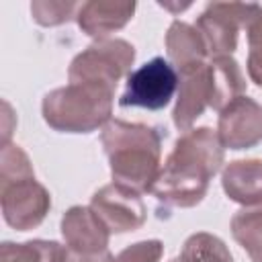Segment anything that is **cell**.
Returning a JSON list of instances; mask_svg holds the SVG:
<instances>
[{
    "mask_svg": "<svg viewBox=\"0 0 262 262\" xmlns=\"http://www.w3.org/2000/svg\"><path fill=\"white\" fill-rule=\"evenodd\" d=\"M225 162V147L211 127L184 131L151 186V194L166 207L190 209L199 205L213 176Z\"/></svg>",
    "mask_w": 262,
    "mask_h": 262,
    "instance_id": "obj_1",
    "label": "cell"
},
{
    "mask_svg": "<svg viewBox=\"0 0 262 262\" xmlns=\"http://www.w3.org/2000/svg\"><path fill=\"white\" fill-rule=\"evenodd\" d=\"M113 182L139 194L149 192L162 160V133L143 123L111 119L100 133Z\"/></svg>",
    "mask_w": 262,
    "mask_h": 262,
    "instance_id": "obj_2",
    "label": "cell"
},
{
    "mask_svg": "<svg viewBox=\"0 0 262 262\" xmlns=\"http://www.w3.org/2000/svg\"><path fill=\"white\" fill-rule=\"evenodd\" d=\"M115 88L94 82H70L43 96L45 123L59 133H92L113 115Z\"/></svg>",
    "mask_w": 262,
    "mask_h": 262,
    "instance_id": "obj_3",
    "label": "cell"
},
{
    "mask_svg": "<svg viewBox=\"0 0 262 262\" xmlns=\"http://www.w3.org/2000/svg\"><path fill=\"white\" fill-rule=\"evenodd\" d=\"M135 61V47L125 39H98L80 51L70 68V82H94L117 88L123 76H129Z\"/></svg>",
    "mask_w": 262,
    "mask_h": 262,
    "instance_id": "obj_4",
    "label": "cell"
},
{
    "mask_svg": "<svg viewBox=\"0 0 262 262\" xmlns=\"http://www.w3.org/2000/svg\"><path fill=\"white\" fill-rule=\"evenodd\" d=\"M262 4L256 2H211L199 14L194 27L201 33L209 57L231 55L237 47V35L254 20Z\"/></svg>",
    "mask_w": 262,
    "mask_h": 262,
    "instance_id": "obj_5",
    "label": "cell"
},
{
    "mask_svg": "<svg viewBox=\"0 0 262 262\" xmlns=\"http://www.w3.org/2000/svg\"><path fill=\"white\" fill-rule=\"evenodd\" d=\"M178 72L164 57H154L127 76L121 106H139L147 111L164 108L178 90Z\"/></svg>",
    "mask_w": 262,
    "mask_h": 262,
    "instance_id": "obj_6",
    "label": "cell"
},
{
    "mask_svg": "<svg viewBox=\"0 0 262 262\" xmlns=\"http://www.w3.org/2000/svg\"><path fill=\"white\" fill-rule=\"evenodd\" d=\"M0 207L4 221L16 231H29L43 223L51 209L49 190L35 178L0 186Z\"/></svg>",
    "mask_w": 262,
    "mask_h": 262,
    "instance_id": "obj_7",
    "label": "cell"
},
{
    "mask_svg": "<svg viewBox=\"0 0 262 262\" xmlns=\"http://www.w3.org/2000/svg\"><path fill=\"white\" fill-rule=\"evenodd\" d=\"M90 209L98 215L111 233L135 231L147 219L141 194L117 182L98 188L90 199Z\"/></svg>",
    "mask_w": 262,
    "mask_h": 262,
    "instance_id": "obj_8",
    "label": "cell"
},
{
    "mask_svg": "<svg viewBox=\"0 0 262 262\" xmlns=\"http://www.w3.org/2000/svg\"><path fill=\"white\" fill-rule=\"evenodd\" d=\"M217 135L223 147L250 149L262 141V104L250 96L229 102L217 119Z\"/></svg>",
    "mask_w": 262,
    "mask_h": 262,
    "instance_id": "obj_9",
    "label": "cell"
},
{
    "mask_svg": "<svg viewBox=\"0 0 262 262\" xmlns=\"http://www.w3.org/2000/svg\"><path fill=\"white\" fill-rule=\"evenodd\" d=\"M59 229L68 252L96 254L108 250L111 231L90 207H82V205L70 207L61 217Z\"/></svg>",
    "mask_w": 262,
    "mask_h": 262,
    "instance_id": "obj_10",
    "label": "cell"
},
{
    "mask_svg": "<svg viewBox=\"0 0 262 262\" xmlns=\"http://www.w3.org/2000/svg\"><path fill=\"white\" fill-rule=\"evenodd\" d=\"M209 61L180 70L178 98L172 111L174 125L180 131L192 129V123L209 106Z\"/></svg>",
    "mask_w": 262,
    "mask_h": 262,
    "instance_id": "obj_11",
    "label": "cell"
},
{
    "mask_svg": "<svg viewBox=\"0 0 262 262\" xmlns=\"http://www.w3.org/2000/svg\"><path fill=\"white\" fill-rule=\"evenodd\" d=\"M135 2H113V0H90L80 4L76 14L78 27L88 37L108 39L111 33L123 29L135 14Z\"/></svg>",
    "mask_w": 262,
    "mask_h": 262,
    "instance_id": "obj_12",
    "label": "cell"
},
{
    "mask_svg": "<svg viewBox=\"0 0 262 262\" xmlns=\"http://www.w3.org/2000/svg\"><path fill=\"white\" fill-rule=\"evenodd\" d=\"M225 194L244 207L262 205V160H233L221 172Z\"/></svg>",
    "mask_w": 262,
    "mask_h": 262,
    "instance_id": "obj_13",
    "label": "cell"
},
{
    "mask_svg": "<svg viewBox=\"0 0 262 262\" xmlns=\"http://www.w3.org/2000/svg\"><path fill=\"white\" fill-rule=\"evenodd\" d=\"M209 106L213 111H223L229 102L244 96L246 78L239 63L231 55L213 57L209 63Z\"/></svg>",
    "mask_w": 262,
    "mask_h": 262,
    "instance_id": "obj_14",
    "label": "cell"
},
{
    "mask_svg": "<svg viewBox=\"0 0 262 262\" xmlns=\"http://www.w3.org/2000/svg\"><path fill=\"white\" fill-rule=\"evenodd\" d=\"M166 51L172 59V66L180 72L184 68L203 63L209 53L205 47V41L194 25H188L184 20H174L168 27L166 33Z\"/></svg>",
    "mask_w": 262,
    "mask_h": 262,
    "instance_id": "obj_15",
    "label": "cell"
},
{
    "mask_svg": "<svg viewBox=\"0 0 262 262\" xmlns=\"http://www.w3.org/2000/svg\"><path fill=\"white\" fill-rule=\"evenodd\" d=\"M66 258L68 250L53 239L4 242L0 246V262H66Z\"/></svg>",
    "mask_w": 262,
    "mask_h": 262,
    "instance_id": "obj_16",
    "label": "cell"
},
{
    "mask_svg": "<svg viewBox=\"0 0 262 262\" xmlns=\"http://www.w3.org/2000/svg\"><path fill=\"white\" fill-rule=\"evenodd\" d=\"M231 235L252 262H262V205L239 209L231 217Z\"/></svg>",
    "mask_w": 262,
    "mask_h": 262,
    "instance_id": "obj_17",
    "label": "cell"
},
{
    "mask_svg": "<svg viewBox=\"0 0 262 262\" xmlns=\"http://www.w3.org/2000/svg\"><path fill=\"white\" fill-rule=\"evenodd\" d=\"M178 258L182 262H233V256L225 242L209 231H196L188 235Z\"/></svg>",
    "mask_w": 262,
    "mask_h": 262,
    "instance_id": "obj_18",
    "label": "cell"
},
{
    "mask_svg": "<svg viewBox=\"0 0 262 262\" xmlns=\"http://www.w3.org/2000/svg\"><path fill=\"white\" fill-rule=\"evenodd\" d=\"M27 178H35V170L25 149L16 143L0 145V186Z\"/></svg>",
    "mask_w": 262,
    "mask_h": 262,
    "instance_id": "obj_19",
    "label": "cell"
},
{
    "mask_svg": "<svg viewBox=\"0 0 262 262\" xmlns=\"http://www.w3.org/2000/svg\"><path fill=\"white\" fill-rule=\"evenodd\" d=\"M80 10V4L74 0H33L31 14L41 27H57L72 20Z\"/></svg>",
    "mask_w": 262,
    "mask_h": 262,
    "instance_id": "obj_20",
    "label": "cell"
},
{
    "mask_svg": "<svg viewBox=\"0 0 262 262\" xmlns=\"http://www.w3.org/2000/svg\"><path fill=\"white\" fill-rule=\"evenodd\" d=\"M246 37H248V76L254 84H258L262 88V8L260 12L254 16V20L248 25L246 29Z\"/></svg>",
    "mask_w": 262,
    "mask_h": 262,
    "instance_id": "obj_21",
    "label": "cell"
},
{
    "mask_svg": "<svg viewBox=\"0 0 262 262\" xmlns=\"http://www.w3.org/2000/svg\"><path fill=\"white\" fill-rule=\"evenodd\" d=\"M164 254V244L160 239H143L123 248L113 262H160Z\"/></svg>",
    "mask_w": 262,
    "mask_h": 262,
    "instance_id": "obj_22",
    "label": "cell"
},
{
    "mask_svg": "<svg viewBox=\"0 0 262 262\" xmlns=\"http://www.w3.org/2000/svg\"><path fill=\"white\" fill-rule=\"evenodd\" d=\"M115 256L104 250V252H96V254H78V252H68L66 262H113Z\"/></svg>",
    "mask_w": 262,
    "mask_h": 262,
    "instance_id": "obj_23",
    "label": "cell"
},
{
    "mask_svg": "<svg viewBox=\"0 0 262 262\" xmlns=\"http://www.w3.org/2000/svg\"><path fill=\"white\" fill-rule=\"evenodd\" d=\"M10 121H14V115H12L10 104L4 100L2 102V145L4 143H10V133H12V129L8 127Z\"/></svg>",
    "mask_w": 262,
    "mask_h": 262,
    "instance_id": "obj_24",
    "label": "cell"
},
{
    "mask_svg": "<svg viewBox=\"0 0 262 262\" xmlns=\"http://www.w3.org/2000/svg\"><path fill=\"white\" fill-rule=\"evenodd\" d=\"M160 6H164V8H168V10H172V12H182V10H186V8H190V4L192 2H184V4H172V2H158Z\"/></svg>",
    "mask_w": 262,
    "mask_h": 262,
    "instance_id": "obj_25",
    "label": "cell"
},
{
    "mask_svg": "<svg viewBox=\"0 0 262 262\" xmlns=\"http://www.w3.org/2000/svg\"><path fill=\"white\" fill-rule=\"evenodd\" d=\"M170 262H182V260H180V258H174V260H170Z\"/></svg>",
    "mask_w": 262,
    "mask_h": 262,
    "instance_id": "obj_26",
    "label": "cell"
}]
</instances>
